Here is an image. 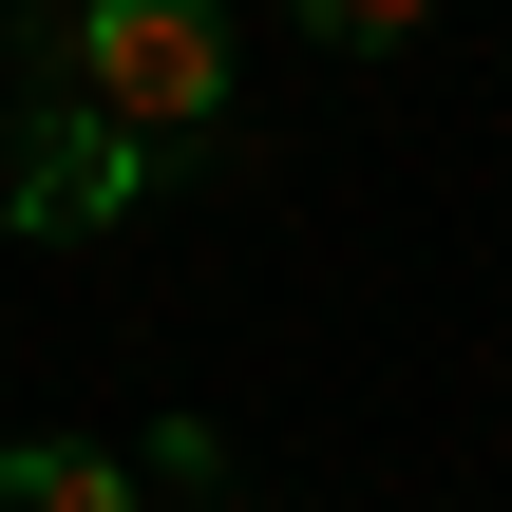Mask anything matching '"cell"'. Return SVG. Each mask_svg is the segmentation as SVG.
<instances>
[{
    "mask_svg": "<svg viewBox=\"0 0 512 512\" xmlns=\"http://www.w3.org/2000/svg\"><path fill=\"white\" fill-rule=\"evenodd\" d=\"M76 114L114 133H209L228 114V0H76Z\"/></svg>",
    "mask_w": 512,
    "mask_h": 512,
    "instance_id": "obj_1",
    "label": "cell"
},
{
    "mask_svg": "<svg viewBox=\"0 0 512 512\" xmlns=\"http://www.w3.org/2000/svg\"><path fill=\"white\" fill-rule=\"evenodd\" d=\"M304 19H323V38H418L437 0H304Z\"/></svg>",
    "mask_w": 512,
    "mask_h": 512,
    "instance_id": "obj_4",
    "label": "cell"
},
{
    "mask_svg": "<svg viewBox=\"0 0 512 512\" xmlns=\"http://www.w3.org/2000/svg\"><path fill=\"white\" fill-rule=\"evenodd\" d=\"M133 190H152V133H114V114H57V133L19 152V190H0V209H19L38 247H76V228H114Z\"/></svg>",
    "mask_w": 512,
    "mask_h": 512,
    "instance_id": "obj_2",
    "label": "cell"
},
{
    "mask_svg": "<svg viewBox=\"0 0 512 512\" xmlns=\"http://www.w3.org/2000/svg\"><path fill=\"white\" fill-rule=\"evenodd\" d=\"M0 512H133V456H76V437H19V456H0Z\"/></svg>",
    "mask_w": 512,
    "mask_h": 512,
    "instance_id": "obj_3",
    "label": "cell"
}]
</instances>
